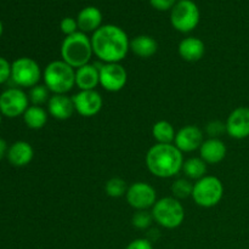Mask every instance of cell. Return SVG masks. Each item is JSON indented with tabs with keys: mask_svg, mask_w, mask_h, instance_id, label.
Here are the masks:
<instances>
[{
	"mask_svg": "<svg viewBox=\"0 0 249 249\" xmlns=\"http://www.w3.org/2000/svg\"><path fill=\"white\" fill-rule=\"evenodd\" d=\"M146 165L155 177L168 179L182 170L184 157L174 143H156L146 153Z\"/></svg>",
	"mask_w": 249,
	"mask_h": 249,
	"instance_id": "7a4b0ae2",
	"label": "cell"
},
{
	"mask_svg": "<svg viewBox=\"0 0 249 249\" xmlns=\"http://www.w3.org/2000/svg\"><path fill=\"white\" fill-rule=\"evenodd\" d=\"M100 84V68L95 63H88L75 70V85L79 90H95Z\"/></svg>",
	"mask_w": 249,
	"mask_h": 249,
	"instance_id": "d6986e66",
	"label": "cell"
},
{
	"mask_svg": "<svg viewBox=\"0 0 249 249\" xmlns=\"http://www.w3.org/2000/svg\"><path fill=\"white\" fill-rule=\"evenodd\" d=\"M125 249H153V245L147 238H136L131 241Z\"/></svg>",
	"mask_w": 249,
	"mask_h": 249,
	"instance_id": "d6a6232c",
	"label": "cell"
},
{
	"mask_svg": "<svg viewBox=\"0 0 249 249\" xmlns=\"http://www.w3.org/2000/svg\"><path fill=\"white\" fill-rule=\"evenodd\" d=\"M172 194L174 195V198H187L192 196L194 191V184L187 179H178L172 184Z\"/></svg>",
	"mask_w": 249,
	"mask_h": 249,
	"instance_id": "484cf974",
	"label": "cell"
},
{
	"mask_svg": "<svg viewBox=\"0 0 249 249\" xmlns=\"http://www.w3.org/2000/svg\"><path fill=\"white\" fill-rule=\"evenodd\" d=\"M178 0H150V4L152 7L160 11H167V10H172L174 5L177 4Z\"/></svg>",
	"mask_w": 249,
	"mask_h": 249,
	"instance_id": "1f68e13d",
	"label": "cell"
},
{
	"mask_svg": "<svg viewBox=\"0 0 249 249\" xmlns=\"http://www.w3.org/2000/svg\"><path fill=\"white\" fill-rule=\"evenodd\" d=\"M48 112L58 121L70 119L75 112L73 99L66 94H53L48 102Z\"/></svg>",
	"mask_w": 249,
	"mask_h": 249,
	"instance_id": "9a60e30c",
	"label": "cell"
},
{
	"mask_svg": "<svg viewBox=\"0 0 249 249\" xmlns=\"http://www.w3.org/2000/svg\"><path fill=\"white\" fill-rule=\"evenodd\" d=\"M75 112L82 117H94L101 111L104 100L96 90H80L72 96Z\"/></svg>",
	"mask_w": 249,
	"mask_h": 249,
	"instance_id": "7c38bea8",
	"label": "cell"
},
{
	"mask_svg": "<svg viewBox=\"0 0 249 249\" xmlns=\"http://www.w3.org/2000/svg\"><path fill=\"white\" fill-rule=\"evenodd\" d=\"M130 50L141 58H150L157 53L158 43L150 36H138L130 40Z\"/></svg>",
	"mask_w": 249,
	"mask_h": 249,
	"instance_id": "44dd1931",
	"label": "cell"
},
{
	"mask_svg": "<svg viewBox=\"0 0 249 249\" xmlns=\"http://www.w3.org/2000/svg\"><path fill=\"white\" fill-rule=\"evenodd\" d=\"M228 148L224 141L220 139L209 138L204 140L199 147V157L207 163V164H218L226 157Z\"/></svg>",
	"mask_w": 249,
	"mask_h": 249,
	"instance_id": "2e32d148",
	"label": "cell"
},
{
	"mask_svg": "<svg viewBox=\"0 0 249 249\" xmlns=\"http://www.w3.org/2000/svg\"><path fill=\"white\" fill-rule=\"evenodd\" d=\"M7 160L14 167H26L34 157V150L27 141H16L7 151Z\"/></svg>",
	"mask_w": 249,
	"mask_h": 249,
	"instance_id": "e0dca14e",
	"label": "cell"
},
{
	"mask_svg": "<svg viewBox=\"0 0 249 249\" xmlns=\"http://www.w3.org/2000/svg\"><path fill=\"white\" fill-rule=\"evenodd\" d=\"M100 68V84L109 92H118L128 82V73L121 63H102Z\"/></svg>",
	"mask_w": 249,
	"mask_h": 249,
	"instance_id": "8fae6325",
	"label": "cell"
},
{
	"mask_svg": "<svg viewBox=\"0 0 249 249\" xmlns=\"http://www.w3.org/2000/svg\"><path fill=\"white\" fill-rule=\"evenodd\" d=\"M152 135L157 143H173L177 136L174 126L168 121H158L153 124Z\"/></svg>",
	"mask_w": 249,
	"mask_h": 249,
	"instance_id": "603a6c76",
	"label": "cell"
},
{
	"mask_svg": "<svg viewBox=\"0 0 249 249\" xmlns=\"http://www.w3.org/2000/svg\"><path fill=\"white\" fill-rule=\"evenodd\" d=\"M206 133L209 138L219 139V136L226 133V124L221 121H212L207 124Z\"/></svg>",
	"mask_w": 249,
	"mask_h": 249,
	"instance_id": "f1b7e54d",
	"label": "cell"
},
{
	"mask_svg": "<svg viewBox=\"0 0 249 249\" xmlns=\"http://www.w3.org/2000/svg\"><path fill=\"white\" fill-rule=\"evenodd\" d=\"M92 55L91 38L80 31L66 36L61 44V57L74 70L88 65Z\"/></svg>",
	"mask_w": 249,
	"mask_h": 249,
	"instance_id": "3957f363",
	"label": "cell"
},
{
	"mask_svg": "<svg viewBox=\"0 0 249 249\" xmlns=\"http://www.w3.org/2000/svg\"><path fill=\"white\" fill-rule=\"evenodd\" d=\"M2 32H4V26H2V22L0 21V36H2Z\"/></svg>",
	"mask_w": 249,
	"mask_h": 249,
	"instance_id": "e575fe53",
	"label": "cell"
},
{
	"mask_svg": "<svg viewBox=\"0 0 249 249\" xmlns=\"http://www.w3.org/2000/svg\"><path fill=\"white\" fill-rule=\"evenodd\" d=\"M23 121L28 128L38 130L45 126L48 122V112L41 106H29L23 114Z\"/></svg>",
	"mask_w": 249,
	"mask_h": 249,
	"instance_id": "7402d4cb",
	"label": "cell"
},
{
	"mask_svg": "<svg viewBox=\"0 0 249 249\" xmlns=\"http://www.w3.org/2000/svg\"><path fill=\"white\" fill-rule=\"evenodd\" d=\"M182 170H184L185 175H186L189 179L196 180L197 181V180L206 177L207 163L204 162L201 157L189 158V160L184 162Z\"/></svg>",
	"mask_w": 249,
	"mask_h": 249,
	"instance_id": "cb8c5ba5",
	"label": "cell"
},
{
	"mask_svg": "<svg viewBox=\"0 0 249 249\" xmlns=\"http://www.w3.org/2000/svg\"><path fill=\"white\" fill-rule=\"evenodd\" d=\"M203 131L197 125H186L180 129L175 136L174 145L184 152H194L199 150L203 143Z\"/></svg>",
	"mask_w": 249,
	"mask_h": 249,
	"instance_id": "5bb4252c",
	"label": "cell"
},
{
	"mask_svg": "<svg viewBox=\"0 0 249 249\" xmlns=\"http://www.w3.org/2000/svg\"><path fill=\"white\" fill-rule=\"evenodd\" d=\"M224 185L216 177H204L194 184L192 198L202 208L215 207L223 199Z\"/></svg>",
	"mask_w": 249,
	"mask_h": 249,
	"instance_id": "8992f818",
	"label": "cell"
},
{
	"mask_svg": "<svg viewBox=\"0 0 249 249\" xmlns=\"http://www.w3.org/2000/svg\"><path fill=\"white\" fill-rule=\"evenodd\" d=\"M49 91L50 90L46 88L45 84L36 85V87L31 88V90H29V101L33 104V106H41V105L46 104L50 100L51 96L49 95Z\"/></svg>",
	"mask_w": 249,
	"mask_h": 249,
	"instance_id": "4316f807",
	"label": "cell"
},
{
	"mask_svg": "<svg viewBox=\"0 0 249 249\" xmlns=\"http://www.w3.org/2000/svg\"><path fill=\"white\" fill-rule=\"evenodd\" d=\"M29 97L18 88H10L0 95V112L7 118L23 116L28 108Z\"/></svg>",
	"mask_w": 249,
	"mask_h": 249,
	"instance_id": "9c48e42d",
	"label": "cell"
},
{
	"mask_svg": "<svg viewBox=\"0 0 249 249\" xmlns=\"http://www.w3.org/2000/svg\"><path fill=\"white\" fill-rule=\"evenodd\" d=\"M1 118H2V114H1V112H0V124H1Z\"/></svg>",
	"mask_w": 249,
	"mask_h": 249,
	"instance_id": "d590c367",
	"label": "cell"
},
{
	"mask_svg": "<svg viewBox=\"0 0 249 249\" xmlns=\"http://www.w3.org/2000/svg\"><path fill=\"white\" fill-rule=\"evenodd\" d=\"M201 14L192 0H178L170 11V23L180 33H190L199 23Z\"/></svg>",
	"mask_w": 249,
	"mask_h": 249,
	"instance_id": "52a82bcc",
	"label": "cell"
},
{
	"mask_svg": "<svg viewBox=\"0 0 249 249\" xmlns=\"http://www.w3.org/2000/svg\"><path fill=\"white\" fill-rule=\"evenodd\" d=\"M105 191H106L107 196L112 197V198H119L126 195L128 191V185H126L125 180L122 178H112L105 185Z\"/></svg>",
	"mask_w": 249,
	"mask_h": 249,
	"instance_id": "d4e9b609",
	"label": "cell"
},
{
	"mask_svg": "<svg viewBox=\"0 0 249 249\" xmlns=\"http://www.w3.org/2000/svg\"><path fill=\"white\" fill-rule=\"evenodd\" d=\"M153 215L148 211H136L131 218V224L139 230H147L153 223Z\"/></svg>",
	"mask_w": 249,
	"mask_h": 249,
	"instance_id": "83f0119b",
	"label": "cell"
},
{
	"mask_svg": "<svg viewBox=\"0 0 249 249\" xmlns=\"http://www.w3.org/2000/svg\"><path fill=\"white\" fill-rule=\"evenodd\" d=\"M178 51H179V55L182 60L187 61V62H196L204 56L206 45L199 38L187 36L180 41Z\"/></svg>",
	"mask_w": 249,
	"mask_h": 249,
	"instance_id": "ac0fdd59",
	"label": "cell"
},
{
	"mask_svg": "<svg viewBox=\"0 0 249 249\" xmlns=\"http://www.w3.org/2000/svg\"><path fill=\"white\" fill-rule=\"evenodd\" d=\"M46 88L53 94H67L75 85V70L63 60L49 63L43 72Z\"/></svg>",
	"mask_w": 249,
	"mask_h": 249,
	"instance_id": "277c9868",
	"label": "cell"
},
{
	"mask_svg": "<svg viewBox=\"0 0 249 249\" xmlns=\"http://www.w3.org/2000/svg\"><path fill=\"white\" fill-rule=\"evenodd\" d=\"M78 28L83 33H89L100 28L102 26V14L97 7L87 6L78 14L77 16Z\"/></svg>",
	"mask_w": 249,
	"mask_h": 249,
	"instance_id": "ffe728a7",
	"label": "cell"
},
{
	"mask_svg": "<svg viewBox=\"0 0 249 249\" xmlns=\"http://www.w3.org/2000/svg\"><path fill=\"white\" fill-rule=\"evenodd\" d=\"M60 28H61V32H62L66 36L77 33L78 29H79L78 28L77 19L73 18V17H65V18L61 21Z\"/></svg>",
	"mask_w": 249,
	"mask_h": 249,
	"instance_id": "f546056e",
	"label": "cell"
},
{
	"mask_svg": "<svg viewBox=\"0 0 249 249\" xmlns=\"http://www.w3.org/2000/svg\"><path fill=\"white\" fill-rule=\"evenodd\" d=\"M126 201L135 211H147L157 202V194L155 187L143 181L131 184L126 191Z\"/></svg>",
	"mask_w": 249,
	"mask_h": 249,
	"instance_id": "30bf717a",
	"label": "cell"
},
{
	"mask_svg": "<svg viewBox=\"0 0 249 249\" xmlns=\"http://www.w3.org/2000/svg\"><path fill=\"white\" fill-rule=\"evenodd\" d=\"M152 215L156 223L164 229H177L184 223L185 209L179 199L174 197H164L157 199L152 207Z\"/></svg>",
	"mask_w": 249,
	"mask_h": 249,
	"instance_id": "5b68a950",
	"label": "cell"
},
{
	"mask_svg": "<svg viewBox=\"0 0 249 249\" xmlns=\"http://www.w3.org/2000/svg\"><path fill=\"white\" fill-rule=\"evenodd\" d=\"M91 45L94 55L102 63H119L130 50L128 34L116 24H105L92 33Z\"/></svg>",
	"mask_w": 249,
	"mask_h": 249,
	"instance_id": "6da1fadb",
	"label": "cell"
},
{
	"mask_svg": "<svg viewBox=\"0 0 249 249\" xmlns=\"http://www.w3.org/2000/svg\"><path fill=\"white\" fill-rule=\"evenodd\" d=\"M7 151H9V147H7V143L4 139L0 138V160L7 156Z\"/></svg>",
	"mask_w": 249,
	"mask_h": 249,
	"instance_id": "836d02e7",
	"label": "cell"
},
{
	"mask_svg": "<svg viewBox=\"0 0 249 249\" xmlns=\"http://www.w3.org/2000/svg\"><path fill=\"white\" fill-rule=\"evenodd\" d=\"M11 78V63L0 56V84H4Z\"/></svg>",
	"mask_w": 249,
	"mask_h": 249,
	"instance_id": "4dcf8cb0",
	"label": "cell"
},
{
	"mask_svg": "<svg viewBox=\"0 0 249 249\" xmlns=\"http://www.w3.org/2000/svg\"><path fill=\"white\" fill-rule=\"evenodd\" d=\"M41 78L39 63L31 57H19L11 63V79L17 87L33 88Z\"/></svg>",
	"mask_w": 249,
	"mask_h": 249,
	"instance_id": "ba28073f",
	"label": "cell"
},
{
	"mask_svg": "<svg viewBox=\"0 0 249 249\" xmlns=\"http://www.w3.org/2000/svg\"><path fill=\"white\" fill-rule=\"evenodd\" d=\"M226 124V133L236 140H242L249 136V108L241 106L229 114Z\"/></svg>",
	"mask_w": 249,
	"mask_h": 249,
	"instance_id": "4fadbf2b",
	"label": "cell"
}]
</instances>
